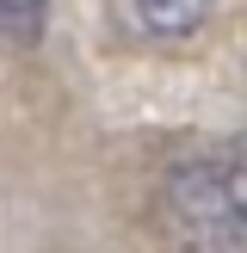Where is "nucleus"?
I'll return each mask as SVG.
<instances>
[{"label":"nucleus","instance_id":"f03ea898","mask_svg":"<svg viewBox=\"0 0 247 253\" xmlns=\"http://www.w3.org/2000/svg\"><path fill=\"white\" fill-rule=\"evenodd\" d=\"M43 12H49V0H0V31L19 37V43H31L37 25H43Z\"/></svg>","mask_w":247,"mask_h":253},{"label":"nucleus","instance_id":"7ed1b4c3","mask_svg":"<svg viewBox=\"0 0 247 253\" xmlns=\"http://www.w3.org/2000/svg\"><path fill=\"white\" fill-rule=\"evenodd\" d=\"M222 210H229V222L247 235V148H241V161L222 173Z\"/></svg>","mask_w":247,"mask_h":253},{"label":"nucleus","instance_id":"f257e3e1","mask_svg":"<svg viewBox=\"0 0 247 253\" xmlns=\"http://www.w3.org/2000/svg\"><path fill=\"white\" fill-rule=\"evenodd\" d=\"M216 19V0H118V25L136 43H185Z\"/></svg>","mask_w":247,"mask_h":253}]
</instances>
